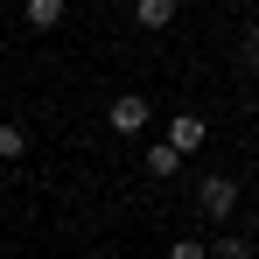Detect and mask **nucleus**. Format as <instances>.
<instances>
[{
	"label": "nucleus",
	"instance_id": "1",
	"mask_svg": "<svg viewBox=\"0 0 259 259\" xmlns=\"http://www.w3.org/2000/svg\"><path fill=\"white\" fill-rule=\"evenodd\" d=\"M196 203H203V217H231V203H238V182H231V175H203Z\"/></svg>",
	"mask_w": 259,
	"mask_h": 259
},
{
	"label": "nucleus",
	"instance_id": "2",
	"mask_svg": "<svg viewBox=\"0 0 259 259\" xmlns=\"http://www.w3.org/2000/svg\"><path fill=\"white\" fill-rule=\"evenodd\" d=\"M203 133H210V126H203L196 112H175V119H168V140L182 147V154H189V147H203Z\"/></svg>",
	"mask_w": 259,
	"mask_h": 259
},
{
	"label": "nucleus",
	"instance_id": "3",
	"mask_svg": "<svg viewBox=\"0 0 259 259\" xmlns=\"http://www.w3.org/2000/svg\"><path fill=\"white\" fill-rule=\"evenodd\" d=\"M119 133H133V126H147V98H112V112H105Z\"/></svg>",
	"mask_w": 259,
	"mask_h": 259
},
{
	"label": "nucleus",
	"instance_id": "4",
	"mask_svg": "<svg viewBox=\"0 0 259 259\" xmlns=\"http://www.w3.org/2000/svg\"><path fill=\"white\" fill-rule=\"evenodd\" d=\"M133 14H140V28H168V21H175V0H133Z\"/></svg>",
	"mask_w": 259,
	"mask_h": 259
},
{
	"label": "nucleus",
	"instance_id": "5",
	"mask_svg": "<svg viewBox=\"0 0 259 259\" xmlns=\"http://www.w3.org/2000/svg\"><path fill=\"white\" fill-rule=\"evenodd\" d=\"M175 168H182V147H175V140L147 147V175H175Z\"/></svg>",
	"mask_w": 259,
	"mask_h": 259
},
{
	"label": "nucleus",
	"instance_id": "6",
	"mask_svg": "<svg viewBox=\"0 0 259 259\" xmlns=\"http://www.w3.org/2000/svg\"><path fill=\"white\" fill-rule=\"evenodd\" d=\"M21 154H28V133L14 119H0V161H21Z\"/></svg>",
	"mask_w": 259,
	"mask_h": 259
},
{
	"label": "nucleus",
	"instance_id": "7",
	"mask_svg": "<svg viewBox=\"0 0 259 259\" xmlns=\"http://www.w3.org/2000/svg\"><path fill=\"white\" fill-rule=\"evenodd\" d=\"M28 21H35V28H56V21H63V0H28Z\"/></svg>",
	"mask_w": 259,
	"mask_h": 259
},
{
	"label": "nucleus",
	"instance_id": "8",
	"mask_svg": "<svg viewBox=\"0 0 259 259\" xmlns=\"http://www.w3.org/2000/svg\"><path fill=\"white\" fill-rule=\"evenodd\" d=\"M245 63H252V70H259V28H252V35H245Z\"/></svg>",
	"mask_w": 259,
	"mask_h": 259
}]
</instances>
